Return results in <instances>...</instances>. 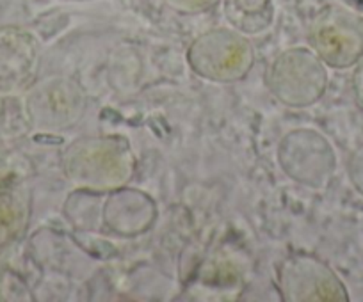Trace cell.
<instances>
[{
    "instance_id": "6",
    "label": "cell",
    "mask_w": 363,
    "mask_h": 302,
    "mask_svg": "<svg viewBox=\"0 0 363 302\" xmlns=\"http://www.w3.org/2000/svg\"><path fill=\"white\" fill-rule=\"evenodd\" d=\"M277 161L292 182L313 190L330 185L338 164L331 142L313 128L287 132L278 144Z\"/></svg>"
},
{
    "instance_id": "5",
    "label": "cell",
    "mask_w": 363,
    "mask_h": 302,
    "mask_svg": "<svg viewBox=\"0 0 363 302\" xmlns=\"http://www.w3.org/2000/svg\"><path fill=\"white\" fill-rule=\"evenodd\" d=\"M308 47L331 69H349L363 57V16L342 4H328L312 16Z\"/></svg>"
},
{
    "instance_id": "8",
    "label": "cell",
    "mask_w": 363,
    "mask_h": 302,
    "mask_svg": "<svg viewBox=\"0 0 363 302\" xmlns=\"http://www.w3.org/2000/svg\"><path fill=\"white\" fill-rule=\"evenodd\" d=\"M40 62V41L30 30L0 29V98L26 93L36 82Z\"/></svg>"
},
{
    "instance_id": "15",
    "label": "cell",
    "mask_w": 363,
    "mask_h": 302,
    "mask_svg": "<svg viewBox=\"0 0 363 302\" xmlns=\"http://www.w3.org/2000/svg\"><path fill=\"white\" fill-rule=\"evenodd\" d=\"M66 2H89V0H66Z\"/></svg>"
},
{
    "instance_id": "14",
    "label": "cell",
    "mask_w": 363,
    "mask_h": 302,
    "mask_svg": "<svg viewBox=\"0 0 363 302\" xmlns=\"http://www.w3.org/2000/svg\"><path fill=\"white\" fill-rule=\"evenodd\" d=\"M351 91L356 107L363 112V57L354 64L351 77Z\"/></svg>"
},
{
    "instance_id": "12",
    "label": "cell",
    "mask_w": 363,
    "mask_h": 302,
    "mask_svg": "<svg viewBox=\"0 0 363 302\" xmlns=\"http://www.w3.org/2000/svg\"><path fill=\"white\" fill-rule=\"evenodd\" d=\"M162 2L167 9L178 15L194 16L218 8L221 0H162Z\"/></svg>"
},
{
    "instance_id": "1",
    "label": "cell",
    "mask_w": 363,
    "mask_h": 302,
    "mask_svg": "<svg viewBox=\"0 0 363 302\" xmlns=\"http://www.w3.org/2000/svg\"><path fill=\"white\" fill-rule=\"evenodd\" d=\"M61 169L77 189L109 194L134 180L138 157L125 135H86L62 149Z\"/></svg>"
},
{
    "instance_id": "4",
    "label": "cell",
    "mask_w": 363,
    "mask_h": 302,
    "mask_svg": "<svg viewBox=\"0 0 363 302\" xmlns=\"http://www.w3.org/2000/svg\"><path fill=\"white\" fill-rule=\"evenodd\" d=\"M87 93L72 77L50 75L36 81L23 96L30 128L41 134H62L79 127L87 112Z\"/></svg>"
},
{
    "instance_id": "13",
    "label": "cell",
    "mask_w": 363,
    "mask_h": 302,
    "mask_svg": "<svg viewBox=\"0 0 363 302\" xmlns=\"http://www.w3.org/2000/svg\"><path fill=\"white\" fill-rule=\"evenodd\" d=\"M345 171H347V178L351 182L352 189L359 196H363V142H359L351 151V155L347 158V165H345Z\"/></svg>"
},
{
    "instance_id": "10",
    "label": "cell",
    "mask_w": 363,
    "mask_h": 302,
    "mask_svg": "<svg viewBox=\"0 0 363 302\" xmlns=\"http://www.w3.org/2000/svg\"><path fill=\"white\" fill-rule=\"evenodd\" d=\"M219 8L226 25L247 37L267 33L277 18L274 0H221Z\"/></svg>"
},
{
    "instance_id": "9",
    "label": "cell",
    "mask_w": 363,
    "mask_h": 302,
    "mask_svg": "<svg viewBox=\"0 0 363 302\" xmlns=\"http://www.w3.org/2000/svg\"><path fill=\"white\" fill-rule=\"evenodd\" d=\"M157 219L155 201L141 190H113L102 207V222L107 230L120 237L134 238L146 233Z\"/></svg>"
},
{
    "instance_id": "7",
    "label": "cell",
    "mask_w": 363,
    "mask_h": 302,
    "mask_svg": "<svg viewBox=\"0 0 363 302\" xmlns=\"http://www.w3.org/2000/svg\"><path fill=\"white\" fill-rule=\"evenodd\" d=\"M278 288L285 302H349V290L337 272L310 252L298 251L278 265Z\"/></svg>"
},
{
    "instance_id": "2",
    "label": "cell",
    "mask_w": 363,
    "mask_h": 302,
    "mask_svg": "<svg viewBox=\"0 0 363 302\" xmlns=\"http://www.w3.org/2000/svg\"><path fill=\"white\" fill-rule=\"evenodd\" d=\"M265 88L281 105L306 109L328 91V66L310 47H291L271 59L265 68Z\"/></svg>"
},
{
    "instance_id": "11",
    "label": "cell",
    "mask_w": 363,
    "mask_h": 302,
    "mask_svg": "<svg viewBox=\"0 0 363 302\" xmlns=\"http://www.w3.org/2000/svg\"><path fill=\"white\" fill-rule=\"evenodd\" d=\"M30 219V194L20 189L0 192V252L11 248L26 233Z\"/></svg>"
},
{
    "instance_id": "3",
    "label": "cell",
    "mask_w": 363,
    "mask_h": 302,
    "mask_svg": "<svg viewBox=\"0 0 363 302\" xmlns=\"http://www.w3.org/2000/svg\"><path fill=\"white\" fill-rule=\"evenodd\" d=\"M186 62L196 77L212 84H235L250 75L255 47L232 27H214L191 41Z\"/></svg>"
}]
</instances>
